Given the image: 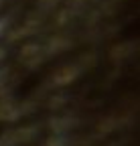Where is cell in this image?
Masks as SVG:
<instances>
[{
	"instance_id": "3",
	"label": "cell",
	"mask_w": 140,
	"mask_h": 146,
	"mask_svg": "<svg viewBox=\"0 0 140 146\" xmlns=\"http://www.w3.org/2000/svg\"><path fill=\"white\" fill-rule=\"evenodd\" d=\"M6 77H8V71L6 69H0V87L4 85V81H6Z\"/></svg>"
},
{
	"instance_id": "4",
	"label": "cell",
	"mask_w": 140,
	"mask_h": 146,
	"mask_svg": "<svg viewBox=\"0 0 140 146\" xmlns=\"http://www.w3.org/2000/svg\"><path fill=\"white\" fill-rule=\"evenodd\" d=\"M47 146H65V142H63V140H59V138H55V140H51Z\"/></svg>"
},
{
	"instance_id": "5",
	"label": "cell",
	"mask_w": 140,
	"mask_h": 146,
	"mask_svg": "<svg viewBox=\"0 0 140 146\" xmlns=\"http://www.w3.org/2000/svg\"><path fill=\"white\" fill-rule=\"evenodd\" d=\"M4 55H6V51H4V49H0V59H2Z\"/></svg>"
},
{
	"instance_id": "1",
	"label": "cell",
	"mask_w": 140,
	"mask_h": 146,
	"mask_svg": "<svg viewBox=\"0 0 140 146\" xmlns=\"http://www.w3.org/2000/svg\"><path fill=\"white\" fill-rule=\"evenodd\" d=\"M77 77V67H65V69H61L57 75H55V83H59V85H65V83H69V81H73Z\"/></svg>"
},
{
	"instance_id": "2",
	"label": "cell",
	"mask_w": 140,
	"mask_h": 146,
	"mask_svg": "<svg viewBox=\"0 0 140 146\" xmlns=\"http://www.w3.org/2000/svg\"><path fill=\"white\" fill-rule=\"evenodd\" d=\"M6 27H8V21L6 18H0V36L6 33Z\"/></svg>"
}]
</instances>
